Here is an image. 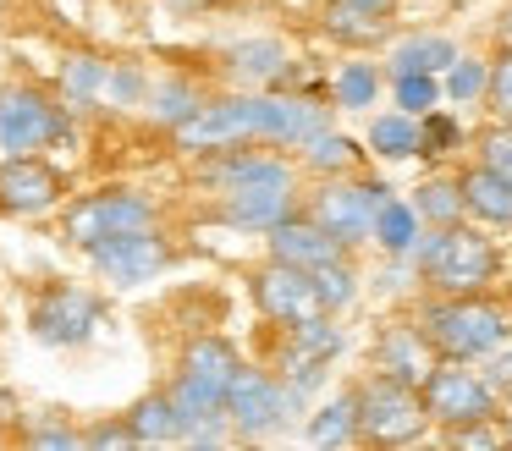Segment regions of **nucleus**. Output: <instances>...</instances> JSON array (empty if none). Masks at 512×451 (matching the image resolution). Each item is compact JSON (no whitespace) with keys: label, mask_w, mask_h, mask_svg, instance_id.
I'll use <instances>...</instances> for the list:
<instances>
[{"label":"nucleus","mask_w":512,"mask_h":451,"mask_svg":"<svg viewBox=\"0 0 512 451\" xmlns=\"http://www.w3.org/2000/svg\"><path fill=\"white\" fill-rule=\"evenodd\" d=\"M380 204H386V198H380V187H369V182H331L320 198H314V220L342 242H364V237H375Z\"/></svg>","instance_id":"obj_10"},{"label":"nucleus","mask_w":512,"mask_h":451,"mask_svg":"<svg viewBox=\"0 0 512 451\" xmlns=\"http://www.w3.org/2000/svg\"><path fill=\"white\" fill-rule=\"evenodd\" d=\"M89 446H138V435H133V424H105L89 435Z\"/></svg>","instance_id":"obj_36"},{"label":"nucleus","mask_w":512,"mask_h":451,"mask_svg":"<svg viewBox=\"0 0 512 451\" xmlns=\"http://www.w3.org/2000/svg\"><path fill=\"white\" fill-rule=\"evenodd\" d=\"M67 132L61 110L34 88H0V149L6 154H34Z\"/></svg>","instance_id":"obj_6"},{"label":"nucleus","mask_w":512,"mask_h":451,"mask_svg":"<svg viewBox=\"0 0 512 451\" xmlns=\"http://www.w3.org/2000/svg\"><path fill=\"white\" fill-rule=\"evenodd\" d=\"M496 248H490V237H479V231H463V226H446L441 237H430L419 248V270L430 275V286H441V292H479L485 281H496Z\"/></svg>","instance_id":"obj_3"},{"label":"nucleus","mask_w":512,"mask_h":451,"mask_svg":"<svg viewBox=\"0 0 512 451\" xmlns=\"http://www.w3.org/2000/svg\"><path fill=\"white\" fill-rule=\"evenodd\" d=\"M380 369L391 374V380H424L430 374V358H424V336H413V330H386L380 336Z\"/></svg>","instance_id":"obj_18"},{"label":"nucleus","mask_w":512,"mask_h":451,"mask_svg":"<svg viewBox=\"0 0 512 451\" xmlns=\"http://www.w3.org/2000/svg\"><path fill=\"white\" fill-rule=\"evenodd\" d=\"M61 94L78 99V105H94V99H133L138 77L111 72V66L94 61V55H78V61H67V72H61Z\"/></svg>","instance_id":"obj_15"},{"label":"nucleus","mask_w":512,"mask_h":451,"mask_svg":"<svg viewBox=\"0 0 512 451\" xmlns=\"http://www.w3.org/2000/svg\"><path fill=\"white\" fill-rule=\"evenodd\" d=\"M369 6H391V0H369Z\"/></svg>","instance_id":"obj_39"},{"label":"nucleus","mask_w":512,"mask_h":451,"mask_svg":"<svg viewBox=\"0 0 512 451\" xmlns=\"http://www.w3.org/2000/svg\"><path fill=\"white\" fill-rule=\"evenodd\" d=\"M34 446H78V435H67V429H45V435H34Z\"/></svg>","instance_id":"obj_38"},{"label":"nucleus","mask_w":512,"mask_h":451,"mask_svg":"<svg viewBox=\"0 0 512 451\" xmlns=\"http://www.w3.org/2000/svg\"><path fill=\"white\" fill-rule=\"evenodd\" d=\"M424 402L413 396L408 380H391V374H380V380H369L364 391H358V435L375 440V446H397V440H413L424 429Z\"/></svg>","instance_id":"obj_4"},{"label":"nucleus","mask_w":512,"mask_h":451,"mask_svg":"<svg viewBox=\"0 0 512 451\" xmlns=\"http://www.w3.org/2000/svg\"><path fill=\"white\" fill-rule=\"evenodd\" d=\"M89 259L100 264L105 275H111L116 286H138V281H149V275H160L166 270V242L160 237H149V226H138V231H116V237H100L89 248Z\"/></svg>","instance_id":"obj_11"},{"label":"nucleus","mask_w":512,"mask_h":451,"mask_svg":"<svg viewBox=\"0 0 512 451\" xmlns=\"http://www.w3.org/2000/svg\"><path fill=\"white\" fill-rule=\"evenodd\" d=\"M237 369H243V363H237L232 341H221V336L193 341V347H188V358H182V374H188V380H199L204 391H215V396H226V391H232Z\"/></svg>","instance_id":"obj_16"},{"label":"nucleus","mask_w":512,"mask_h":451,"mask_svg":"<svg viewBox=\"0 0 512 451\" xmlns=\"http://www.w3.org/2000/svg\"><path fill=\"white\" fill-rule=\"evenodd\" d=\"M413 209H419V215L424 220H441V226H452V220L457 215H463V187H457V182H424L419 187V204H413Z\"/></svg>","instance_id":"obj_26"},{"label":"nucleus","mask_w":512,"mask_h":451,"mask_svg":"<svg viewBox=\"0 0 512 451\" xmlns=\"http://www.w3.org/2000/svg\"><path fill=\"white\" fill-rule=\"evenodd\" d=\"M485 94H490V110H496L501 121H512V50L490 66V88H485Z\"/></svg>","instance_id":"obj_32"},{"label":"nucleus","mask_w":512,"mask_h":451,"mask_svg":"<svg viewBox=\"0 0 512 451\" xmlns=\"http://www.w3.org/2000/svg\"><path fill=\"white\" fill-rule=\"evenodd\" d=\"M94 325H100V303L89 292H78V286H56L34 308V330L45 341H83Z\"/></svg>","instance_id":"obj_12"},{"label":"nucleus","mask_w":512,"mask_h":451,"mask_svg":"<svg viewBox=\"0 0 512 451\" xmlns=\"http://www.w3.org/2000/svg\"><path fill=\"white\" fill-rule=\"evenodd\" d=\"M397 99L408 116H424V110L441 99V83H435V72H402L397 77Z\"/></svg>","instance_id":"obj_29"},{"label":"nucleus","mask_w":512,"mask_h":451,"mask_svg":"<svg viewBox=\"0 0 512 451\" xmlns=\"http://www.w3.org/2000/svg\"><path fill=\"white\" fill-rule=\"evenodd\" d=\"M424 407L441 424H479L496 413L490 380H479L474 369H430L424 374Z\"/></svg>","instance_id":"obj_8"},{"label":"nucleus","mask_w":512,"mask_h":451,"mask_svg":"<svg viewBox=\"0 0 512 451\" xmlns=\"http://www.w3.org/2000/svg\"><path fill=\"white\" fill-rule=\"evenodd\" d=\"M490 385H512V352L490 358Z\"/></svg>","instance_id":"obj_37"},{"label":"nucleus","mask_w":512,"mask_h":451,"mask_svg":"<svg viewBox=\"0 0 512 451\" xmlns=\"http://www.w3.org/2000/svg\"><path fill=\"white\" fill-rule=\"evenodd\" d=\"M138 226H149V198H138V193H89L67 209V237L78 248H94L100 237L138 231Z\"/></svg>","instance_id":"obj_7"},{"label":"nucleus","mask_w":512,"mask_h":451,"mask_svg":"<svg viewBox=\"0 0 512 451\" xmlns=\"http://www.w3.org/2000/svg\"><path fill=\"white\" fill-rule=\"evenodd\" d=\"M375 88H380V72H375V66H364V61L342 66V77H336V99H342L347 110L375 105Z\"/></svg>","instance_id":"obj_28"},{"label":"nucleus","mask_w":512,"mask_h":451,"mask_svg":"<svg viewBox=\"0 0 512 451\" xmlns=\"http://www.w3.org/2000/svg\"><path fill=\"white\" fill-rule=\"evenodd\" d=\"M56 198H61V176L34 154H12V165L0 171V204L17 209V215H39Z\"/></svg>","instance_id":"obj_13"},{"label":"nucleus","mask_w":512,"mask_h":451,"mask_svg":"<svg viewBox=\"0 0 512 451\" xmlns=\"http://www.w3.org/2000/svg\"><path fill=\"white\" fill-rule=\"evenodd\" d=\"M375 237H380V248H391V253H413V242H419V209L386 198L380 215H375Z\"/></svg>","instance_id":"obj_23"},{"label":"nucleus","mask_w":512,"mask_h":451,"mask_svg":"<svg viewBox=\"0 0 512 451\" xmlns=\"http://www.w3.org/2000/svg\"><path fill=\"white\" fill-rule=\"evenodd\" d=\"M386 6H369V0H336L331 6V33L347 44H380V33H386V17H380Z\"/></svg>","instance_id":"obj_19"},{"label":"nucleus","mask_w":512,"mask_h":451,"mask_svg":"<svg viewBox=\"0 0 512 451\" xmlns=\"http://www.w3.org/2000/svg\"><path fill=\"white\" fill-rule=\"evenodd\" d=\"M226 182V220L248 231H270L292 209V171L276 160H232L221 165Z\"/></svg>","instance_id":"obj_1"},{"label":"nucleus","mask_w":512,"mask_h":451,"mask_svg":"<svg viewBox=\"0 0 512 451\" xmlns=\"http://www.w3.org/2000/svg\"><path fill=\"white\" fill-rule=\"evenodd\" d=\"M353 435H358V396H336V402L309 424L314 446H342V440H353Z\"/></svg>","instance_id":"obj_24"},{"label":"nucleus","mask_w":512,"mask_h":451,"mask_svg":"<svg viewBox=\"0 0 512 451\" xmlns=\"http://www.w3.org/2000/svg\"><path fill=\"white\" fill-rule=\"evenodd\" d=\"M127 424H133L138 446H155V440H182V418H177V407H171V396H149V402H138L133 413H127Z\"/></svg>","instance_id":"obj_21"},{"label":"nucleus","mask_w":512,"mask_h":451,"mask_svg":"<svg viewBox=\"0 0 512 451\" xmlns=\"http://www.w3.org/2000/svg\"><path fill=\"white\" fill-rule=\"evenodd\" d=\"M485 165L501 171V176H512V121H501V127L485 138Z\"/></svg>","instance_id":"obj_34"},{"label":"nucleus","mask_w":512,"mask_h":451,"mask_svg":"<svg viewBox=\"0 0 512 451\" xmlns=\"http://www.w3.org/2000/svg\"><path fill=\"white\" fill-rule=\"evenodd\" d=\"M232 72L248 77V83H270V77L287 72V50L276 39H254V44H237L232 50Z\"/></svg>","instance_id":"obj_22"},{"label":"nucleus","mask_w":512,"mask_h":451,"mask_svg":"<svg viewBox=\"0 0 512 451\" xmlns=\"http://www.w3.org/2000/svg\"><path fill=\"white\" fill-rule=\"evenodd\" d=\"M193 6H199V0H193Z\"/></svg>","instance_id":"obj_40"},{"label":"nucleus","mask_w":512,"mask_h":451,"mask_svg":"<svg viewBox=\"0 0 512 451\" xmlns=\"http://www.w3.org/2000/svg\"><path fill=\"white\" fill-rule=\"evenodd\" d=\"M292 407H298V391H287L281 380H270V374H259V369H237L232 391H226V418H232L243 435H270V429H281L292 418Z\"/></svg>","instance_id":"obj_5"},{"label":"nucleus","mask_w":512,"mask_h":451,"mask_svg":"<svg viewBox=\"0 0 512 451\" xmlns=\"http://www.w3.org/2000/svg\"><path fill=\"white\" fill-rule=\"evenodd\" d=\"M496 429H485V418L479 424H457V435H452V446H496Z\"/></svg>","instance_id":"obj_35"},{"label":"nucleus","mask_w":512,"mask_h":451,"mask_svg":"<svg viewBox=\"0 0 512 451\" xmlns=\"http://www.w3.org/2000/svg\"><path fill=\"white\" fill-rule=\"evenodd\" d=\"M485 88H490V66H485V61H474V55H457V61L446 66V94H452V99L474 105Z\"/></svg>","instance_id":"obj_27"},{"label":"nucleus","mask_w":512,"mask_h":451,"mask_svg":"<svg viewBox=\"0 0 512 451\" xmlns=\"http://www.w3.org/2000/svg\"><path fill=\"white\" fill-rule=\"evenodd\" d=\"M369 143H375L386 160H408V154H419V127H413L408 116H380L375 127H369Z\"/></svg>","instance_id":"obj_25"},{"label":"nucleus","mask_w":512,"mask_h":451,"mask_svg":"<svg viewBox=\"0 0 512 451\" xmlns=\"http://www.w3.org/2000/svg\"><path fill=\"white\" fill-rule=\"evenodd\" d=\"M457 187H463V204L474 209L479 220H490V226H512V176L479 165V171H468Z\"/></svg>","instance_id":"obj_17"},{"label":"nucleus","mask_w":512,"mask_h":451,"mask_svg":"<svg viewBox=\"0 0 512 451\" xmlns=\"http://www.w3.org/2000/svg\"><path fill=\"white\" fill-rule=\"evenodd\" d=\"M347 160H353V143H347L342 132H314L309 138V165L314 171H342Z\"/></svg>","instance_id":"obj_31"},{"label":"nucleus","mask_w":512,"mask_h":451,"mask_svg":"<svg viewBox=\"0 0 512 451\" xmlns=\"http://www.w3.org/2000/svg\"><path fill=\"white\" fill-rule=\"evenodd\" d=\"M309 275H314V286H320V303H325V308H342V303H353V270H347L342 259L320 264V270H309Z\"/></svg>","instance_id":"obj_30"},{"label":"nucleus","mask_w":512,"mask_h":451,"mask_svg":"<svg viewBox=\"0 0 512 451\" xmlns=\"http://www.w3.org/2000/svg\"><path fill=\"white\" fill-rule=\"evenodd\" d=\"M424 336L446 352V358H485L507 341V314L496 303H479V297L457 292L452 303H435L424 314Z\"/></svg>","instance_id":"obj_2"},{"label":"nucleus","mask_w":512,"mask_h":451,"mask_svg":"<svg viewBox=\"0 0 512 451\" xmlns=\"http://www.w3.org/2000/svg\"><path fill=\"white\" fill-rule=\"evenodd\" d=\"M452 143H457V121H452V116H435V110H424L419 149H424V154H446Z\"/></svg>","instance_id":"obj_33"},{"label":"nucleus","mask_w":512,"mask_h":451,"mask_svg":"<svg viewBox=\"0 0 512 451\" xmlns=\"http://www.w3.org/2000/svg\"><path fill=\"white\" fill-rule=\"evenodd\" d=\"M270 253L298 270H320L342 253V237H331L320 220H281V226H270Z\"/></svg>","instance_id":"obj_14"},{"label":"nucleus","mask_w":512,"mask_h":451,"mask_svg":"<svg viewBox=\"0 0 512 451\" xmlns=\"http://www.w3.org/2000/svg\"><path fill=\"white\" fill-rule=\"evenodd\" d=\"M457 61V44L441 39V33H430V39H408L391 50V72H446V66Z\"/></svg>","instance_id":"obj_20"},{"label":"nucleus","mask_w":512,"mask_h":451,"mask_svg":"<svg viewBox=\"0 0 512 451\" xmlns=\"http://www.w3.org/2000/svg\"><path fill=\"white\" fill-rule=\"evenodd\" d=\"M254 303L265 308L270 319H281V325H298V319H309V314H325L314 275L298 270V264H287V259H276L270 270L254 275Z\"/></svg>","instance_id":"obj_9"}]
</instances>
